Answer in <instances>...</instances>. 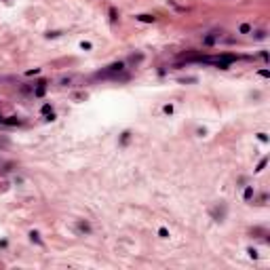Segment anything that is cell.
Wrapping results in <instances>:
<instances>
[{
  "label": "cell",
  "mask_w": 270,
  "mask_h": 270,
  "mask_svg": "<svg viewBox=\"0 0 270 270\" xmlns=\"http://www.w3.org/2000/svg\"><path fill=\"white\" fill-rule=\"evenodd\" d=\"M76 230H78L80 234H91V230H93V228H91V224H89V222H82V219H80V222H76Z\"/></svg>",
  "instance_id": "cell-1"
},
{
  "label": "cell",
  "mask_w": 270,
  "mask_h": 270,
  "mask_svg": "<svg viewBox=\"0 0 270 270\" xmlns=\"http://www.w3.org/2000/svg\"><path fill=\"white\" fill-rule=\"evenodd\" d=\"M135 19L141 21V23H154V21H156L154 15H135Z\"/></svg>",
  "instance_id": "cell-2"
},
{
  "label": "cell",
  "mask_w": 270,
  "mask_h": 270,
  "mask_svg": "<svg viewBox=\"0 0 270 270\" xmlns=\"http://www.w3.org/2000/svg\"><path fill=\"white\" fill-rule=\"evenodd\" d=\"M217 38H219V34H209V36L203 38V44H205V46H211V44H215Z\"/></svg>",
  "instance_id": "cell-3"
},
{
  "label": "cell",
  "mask_w": 270,
  "mask_h": 270,
  "mask_svg": "<svg viewBox=\"0 0 270 270\" xmlns=\"http://www.w3.org/2000/svg\"><path fill=\"white\" fill-rule=\"evenodd\" d=\"M44 91H46V82L42 80V82H38V87H36V91H34V97H42Z\"/></svg>",
  "instance_id": "cell-4"
},
{
  "label": "cell",
  "mask_w": 270,
  "mask_h": 270,
  "mask_svg": "<svg viewBox=\"0 0 270 270\" xmlns=\"http://www.w3.org/2000/svg\"><path fill=\"white\" fill-rule=\"evenodd\" d=\"M253 194H255V192H253V188H251V186H247V188H245V194H243V196H245V201H251V199H253Z\"/></svg>",
  "instance_id": "cell-5"
},
{
  "label": "cell",
  "mask_w": 270,
  "mask_h": 270,
  "mask_svg": "<svg viewBox=\"0 0 270 270\" xmlns=\"http://www.w3.org/2000/svg\"><path fill=\"white\" fill-rule=\"evenodd\" d=\"M108 70H110V72H120V70H125V63H122V61H118V63H112Z\"/></svg>",
  "instance_id": "cell-6"
},
{
  "label": "cell",
  "mask_w": 270,
  "mask_h": 270,
  "mask_svg": "<svg viewBox=\"0 0 270 270\" xmlns=\"http://www.w3.org/2000/svg\"><path fill=\"white\" fill-rule=\"evenodd\" d=\"M2 122H4V125H19V118H17V116H9V118L2 120Z\"/></svg>",
  "instance_id": "cell-7"
},
{
  "label": "cell",
  "mask_w": 270,
  "mask_h": 270,
  "mask_svg": "<svg viewBox=\"0 0 270 270\" xmlns=\"http://www.w3.org/2000/svg\"><path fill=\"white\" fill-rule=\"evenodd\" d=\"M238 32H241V34H249V32H251V26H249V23H243V26L238 28Z\"/></svg>",
  "instance_id": "cell-8"
},
{
  "label": "cell",
  "mask_w": 270,
  "mask_h": 270,
  "mask_svg": "<svg viewBox=\"0 0 270 270\" xmlns=\"http://www.w3.org/2000/svg\"><path fill=\"white\" fill-rule=\"evenodd\" d=\"M30 238H32L34 243H38V245H42V241H40V234H38V232H30Z\"/></svg>",
  "instance_id": "cell-9"
},
{
  "label": "cell",
  "mask_w": 270,
  "mask_h": 270,
  "mask_svg": "<svg viewBox=\"0 0 270 270\" xmlns=\"http://www.w3.org/2000/svg\"><path fill=\"white\" fill-rule=\"evenodd\" d=\"M129 139H131V133H129V131H125V133H122V139H120V143H127Z\"/></svg>",
  "instance_id": "cell-10"
},
{
  "label": "cell",
  "mask_w": 270,
  "mask_h": 270,
  "mask_svg": "<svg viewBox=\"0 0 270 270\" xmlns=\"http://www.w3.org/2000/svg\"><path fill=\"white\" fill-rule=\"evenodd\" d=\"M173 110H175V108L171 106V104H167V106L163 108V112H165V114H173Z\"/></svg>",
  "instance_id": "cell-11"
},
{
  "label": "cell",
  "mask_w": 270,
  "mask_h": 270,
  "mask_svg": "<svg viewBox=\"0 0 270 270\" xmlns=\"http://www.w3.org/2000/svg\"><path fill=\"white\" fill-rule=\"evenodd\" d=\"M255 38H257V40H264V38H266V32H264V30L255 32Z\"/></svg>",
  "instance_id": "cell-12"
},
{
  "label": "cell",
  "mask_w": 270,
  "mask_h": 270,
  "mask_svg": "<svg viewBox=\"0 0 270 270\" xmlns=\"http://www.w3.org/2000/svg\"><path fill=\"white\" fill-rule=\"evenodd\" d=\"M158 234H160V238H169V232H167V228H160V230H158Z\"/></svg>",
  "instance_id": "cell-13"
},
{
  "label": "cell",
  "mask_w": 270,
  "mask_h": 270,
  "mask_svg": "<svg viewBox=\"0 0 270 270\" xmlns=\"http://www.w3.org/2000/svg\"><path fill=\"white\" fill-rule=\"evenodd\" d=\"M49 112H51V104H44L42 106V114H49Z\"/></svg>",
  "instance_id": "cell-14"
},
{
  "label": "cell",
  "mask_w": 270,
  "mask_h": 270,
  "mask_svg": "<svg viewBox=\"0 0 270 270\" xmlns=\"http://www.w3.org/2000/svg\"><path fill=\"white\" fill-rule=\"evenodd\" d=\"M266 163H268V160H266V158H264V160H262V163H260V165H257V169H255V171H262V169H264V167H266Z\"/></svg>",
  "instance_id": "cell-15"
},
{
  "label": "cell",
  "mask_w": 270,
  "mask_h": 270,
  "mask_svg": "<svg viewBox=\"0 0 270 270\" xmlns=\"http://www.w3.org/2000/svg\"><path fill=\"white\" fill-rule=\"evenodd\" d=\"M110 17H112V21H116V19H118V17H116V11H114V9H110Z\"/></svg>",
  "instance_id": "cell-16"
},
{
  "label": "cell",
  "mask_w": 270,
  "mask_h": 270,
  "mask_svg": "<svg viewBox=\"0 0 270 270\" xmlns=\"http://www.w3.org/2000/svg\"><path fill=\"white\" fill-rule=\"evenodd\" d=\"M260 76H264V78H268V76H270V72H268V70H262V72H260Z\"/></svg>",
  "instance_id": "cell-17"
},
{
  "label": "cell",
  "mask_w": 270,
  "mask_h": 270,
  "mask_svg": "<svg viewBox=\"0 0 270 270\" xmlns=\"http://www.w3.org/2000/svg\"><path fill=\"white\" fill-rule=\"evenodd\" d=\"M80 46H82V49H85V51H89V49H91V42H82V44H80Z\"/></svg>",
  "instance_id": "cell-18"
},
{
  "label": "cell",
  "mask_w": 270,
  "mask_h": 270,
  "mask_svg": "<svg viewBox=\"0 0 270 270\" xmlns=\"http://www.w3.org/2000/svg\"><path fill=\"white\" fill-rule=\"evenodd\" d=\"M257 137H260V139H262V141H268V135H266V133H260V135H257Z\"/></svg>",
  "instance_id": "cell-19"
}]
</instances>
